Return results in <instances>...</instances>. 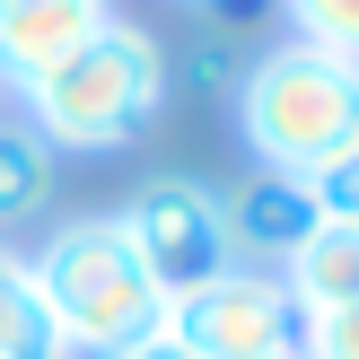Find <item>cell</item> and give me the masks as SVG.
Here are the masks:
<instances>
[{"mask_svg":"<svg viewBox=\"0 0 359 359\" xmlns=\"http://www.w3.org/2000/svg\"><path fill=\"white\" fill-rule=\"evenodd\" d=\"M18 97H27V132L44 140V149H123V140H140L158 123V105H167V53H158V35L105 18V27L88 35V44H70L53 70L18 79Z\"/></svg>","mask_w":359,"mask_h":359,"instance_id":"6da1fadb","label":"cell"},{"mask_svg":"<svg viewBox=\"0 0 359 359\" xmlns=\"http://www.w3.org/2000/svg\"><path fill=\"white\" fill-rule=\"evenodd\" d=\"M237 132L263 175H316L359 140V62L325 44H272L237 70Z\"/></svg>","mask_w":359,"mask_h":359,"instance_id":"7a4b0ae2","label":"cell"},{"mask_svg":"<svg viewBox=\"0 0 359 359\" xmlns=\"http://www.w3.org/2000/svg\"><path fill=\"white\" fill-rule=\"evenodd\" d=\"M27 280H35V298H44L62 351H79V359H105V351H123V342H140V333L167 325V298L140 272V255L114 228V210L53 228V237L35 245Z\"/></svg>","mask_w":359,"mask_h":359,"instance_id":"3957f363","label":"cell"},{"mask_svg":"<svg viewBox=\"0 0 359 359\" xmlns=\"http://www.w3.org/2000/svg\"><path fill=\"white\" fill-rule=\"evenodd\" d=\"M114 228L132 237L140 272L158 280V298H193L219 272H237V237H228V193L202 175H149L132 202L114 210Z\"/></svg>","mask_w":359,"mask_h":359,"instance_id":"277c9868","label":"cell"},{"mask_svg":"<svg viewBox=\"0 0 359 359\" xmlns=\"http://www.w3.org/2000/svg\"><path fill=\"white\" fill-rule=\"evenodd\" d=\"M167 333L193 359H298L307 316H298V298L280 290V272L237 263V272H219L210 290L175 298V307H167Z\"/></svg>","mask_w":359,"mask_h":359,"instance_id":"5b68a950","label":"cell"},{"mask_svg":"<svg viewBox=\"0 0 359 359\" xmlns=\"http://www.w3.org/2000/svg\"><path fill=\"white\" fill-rule=\"evenodd\" d=\"M114 18V0H0V70L35 79Z\"/></svg>","mask_w":359,"mask_h":359,"instance_id":"8992f818","label":"cell"},{"mask_svg":"<svg viewBox=\"0 0 359 359\" xmlns=\"http://www.w3.org/2000/svg\"><path fill=\"white\" fill-rule=\"evenodd\" d=\"M228 237H237V263H245V255L290 263L298 245L316 237V202H307V184H298V175H255L245 193H228Z\"/></svg>","mask_w":359,"mask_h":359,"instance_id":"52a82bcc","label":"cell"},{"mask_svg":"<svg viewBox=\"0 0 359 359\" xmlns=\"http://www.w3.org/2000/svg\"><path fill=\"white\" fill-rule=\"evenodd\" d=\"M280 290L298 298V316H333V307H359V228H333L316 219V237L280 263Z\"/></svg>","mask_w":359,"mask_h":359,"instance_id":"ba28073f","label":"cell"},{"mask_svg":"<svg viewBox=\"0 0 359 359\" xmlns=\"http://www.w3.org/2000/svg\"><path fill=\"white\" fill-rule=\"evenodd\" d=\"M0 351L9 359H70L44 298H35V280H27V255H0Z\"/></svg>","mask_w":359,"mask_h":359,"instance_id":"9c48e42d","label":"cell"},{"mask_svg":"<svg viewBox=\"0 0 359 359\" xmlns=\"http://www.w3.org/2000/svg\"><path fill=\"white\" fill-rule=\"evenodd\" d=\"M53 202V149L27 123H0V219H35Z\"/></svg>","mask_w":359,"mask_h":359,"instance_id":"30bf717a","label":"cell"},{"mask_svg":"<svg viewBox=\"0 0 359 359\" xmlns=\"http://www.w3.org/2000/svg\"><path fill=\"white\" fill-rule=\"evenodd\" d=\"M298 27V44H325L342 53V62H359V0H280Z\"/></svg>","mask_w":359,"mask_h":359,"instance_id":"8fae6325","label":"cell"},{"mask_svg":"<svg viewBox=\"0 0 359 359\" xmlns=\"http://www.w3.org/2000/svg\"><path fill=\"white\" fill-rule=\"evenodd\" d=\"M307 184V202H316V219H333V228H359V140L342 158H325L316 175H298Z\"/></svg>","mask_w":359,"mask_h":359,"instance_id":"7c38bea8","label":"cell"},{"mask_svg":"<svg viewBox=\"0 0 359 359\" xmlns=\"http://www.w3.org/2000/svg\"><path fill=\"white\" fill-rule=\"evenodd\" d=\"M298 359H359V307L307 316V342H298Z\"/></svg>","mask_w":359,"mask_h":359,"instance_id":"4fadbf2b","label":"cell"},{"mask_svg":"<svg viewBox=\"0 0 359 359\" xmlns=\"http://www.w3.org/2000/svg\"><path fill=\"white\" fill-rule=\"evenodd\" d=\"M105 359H193V351L175 342L167 325H158V333H140V342H123V351H105Z\"/></svg>","mask_w":359,"mask_h":359,"instance_id":"5bb4252c","label":"cell"},{"mask_svg":"<svg viewBox=\"0 0 359 359\" xmlns=\"http://www.w3.org/2000/svg\"><path fill=\"white\" fill-rule=\"evenodd\" d=\"M193 9H202V0H193Z\"/></svg>","mask_w":359,"mask_h":359,"instance_id":"9a60e30c","label":"cell"},{"mask_svg":"<svg viewBox=\"0 0 359 359\" xmlns=\"http://www.w3.org/2000/svg\"><path fill=\"white\" fill-rule=\"evenodd\" d=\"M0 359H9V351H0Z\"/></svg>","mask_w":359,"mask_h":359,"instance_id":"2e32d148","label":"cell"}]
</instances>
